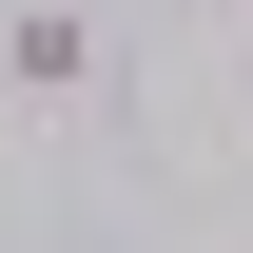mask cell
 I'll return each instance as SVG.
<instances>
[{"label": "cell", "mask_w": 253, "mask_h": 253, "mask_svg": "<svg viewBox=\"0 0 253 253\" xmlns=\"http://www.w3.org/2000/svg\"><path fill=\"white\" fill-rule=\"evenodd\" d=\"M0 97H97V20L78 0H20L0 20Z\"/></svg>", "instance_id": "obj_1"}, {"label": "cell", "mask_w": 253, "mask_h": 253, "mask_svg": "<svg viewBox=\"0 0 253 253\" xmlns=\"http://www.w3.org/2000/svg\"><path fill=\"white\" fill-rule=\"evenodd\" d=\"M234 97H253V59H234Z\"/></svg>", "instance_id": "obj_2"}, {"label": "cell", "mask_w": 253, "mask_h": 253, "mask_svg": "<svg viewBox=\"0 0 253 253\" xmlns=\"http://www.w3.org/2000/svg\"><path fill=\"white\" fill-rule=\"evenodd\" d=\"M234 20H253V0H234Z\"/></svg>", "instance_id": "obj_3"}]
</instances>
